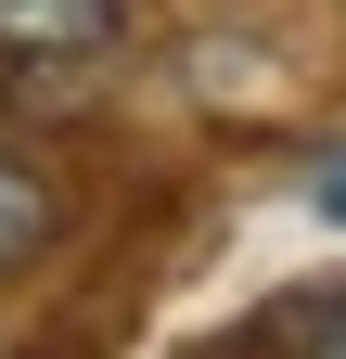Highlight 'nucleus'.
<instances>
[{"instance_id":"20e7f679","label":"nucleus","mask_w":346,"mask_h":359,"mask_svg":"<svg viewBox=\"0 0 346 359\" xmlns=\"http://www.w3.org/2000/svg\"><path fill=\"white\" fill-rule=\"evenodd\" d=\"M308 205H321L333 231H346V154H321V180H308Z\"/></svg>"},{"instance_id":"f257e3e1","label":"nucleus","mask_w":346,"mask_h":359,"mask_svg":"<svg viewBox=\"0 0 346 359\" xmlns=\"http://www.w3.org/2000/svg\"><path fill=\"white\" fill-rule=\"evenodd\" d=\"M116 26H128V0H0V52H26V65L103 52Z\"/></svg>"},{"instance_id":"f03ea898","label":"nucleus","mask_w":346,"mask_h":359,"mask_svg":"<svg viewBox=\"0 0 346 359\" xmlns=\"http://www.w3.org/2000/svg\"><path fill=\"white\" fill-rule=\"evenodd\" d=\"M52 180H39V167H13V154H0V269H26L39 244H52Z\"/></svg>"},{"instance_id":"7ed1b4c3","label":"nucleus","mask_w":346,"mask_h":359,"mask_svg":"<svg viewBox=\"0 0 346 359\" xmlns=\"http://www.w3.org/2000/svg\"><path fill=\"white\" fill-rule=\"evenodd\" d=\"M295 321H321V334H308V359H346V295H333V308H295Z\"/></svg>"}]
</instances>
